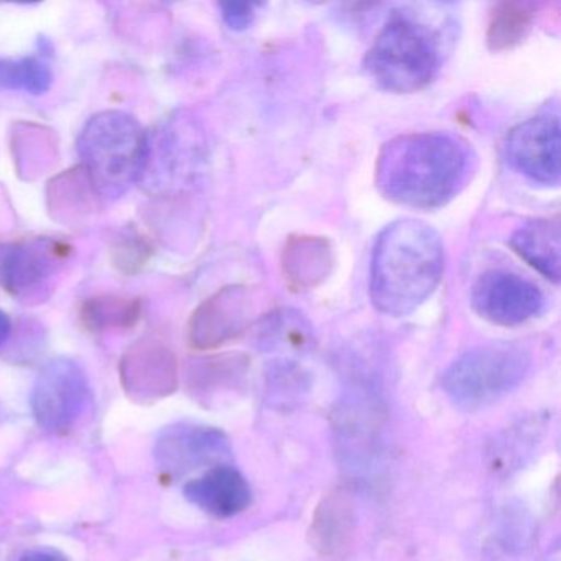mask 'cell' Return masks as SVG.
<instances>
[{"instance_id": "cell-11", "label": "cell", "mask_w": 561, "mask_h": 561, "mask_svg": "<svg viewBox=\"0 0 561 561\" xmlns=\"http://www.w3.org/2000/svg\"><path fill=\"white\" fill-rule=\"evenodd\" d=\"M254 300L245 287H228L213 295L190 321V343L196 350H215L248 330Z\"/></svg>"}, {"instance_id": "cell-24", "label": "cell", "mask_w": 561, "mask_h": 561, "mask_svg": "<svg viewBox=\"0 0 561 561\" xmlns=\"http://www.w3.org/2000/svg\"><path fill=\"white\" fill-rule=\"evenodd\" d=\"M12 323L11 318L8 317V313L0 310V346L9 340L11 336Z\"/></svg>"}, {"instance_id": "cell-23", "label": "cell", "mask_w": 561, "mask_h": 561, "mask_svg": "<svg viewBox=\"0 0 561 561\" xmlns=\"http://www.w3.org/2000/svg\"><path fill=\"white\" fill-rule=\"evenodd\" d=\"M14 561H68L61 551L50 547H35L19 554Z\"/></svg>"}, {"instance_id": "cell-14", "label": "cell", "mask_w": 561, "mask_h": 561, "mask_svg": "<svg viewBox=\"0 0 561 561\" xmlns=\"http://www.w3.org/2000/svg\"><path fill=\"white\" fill-rule=\"evenodd\" d=\"M356 515L350 495L343 491L328 494L318 507L310 527V541L323 557H336L350 547Z\"/></svg>"}, {"instance_id": "cell-8", "label": "cell", "mask_w": 561, "mask_h": 561, "mask_svg": "<svg viewBox=\"0 0 561 561\" xmlns=\"http://www.w3.org/2000/svg\"><path fill=\"white\" fill-rule=\"evenodd\" d=\"M90 397L87 374L70 359L50 360L38 374L32 410L42 428L65 432L83 412Z\"/></svg>"}, {"instance_id": "cell-3", "label": "cell", "mask_w": 561, "mask_h": 561, "mask_svg": "<svg viewBox=\"0 0 561 561\" xmlns=\"http://www.w3.org/2000/svg\"><path fill=\"white\" fill-rule=\"evenodd\" d=\"M78 150L94 190L103 198H119L142 173L147 137L129 114L104 111L88 121Z\"/></svg>"}, {"instance_id": "cell-4", "label": "cell", "mask_w": 561, "mask_h": 561, "mask_svg": "<svg viewBox=\"0 0 561 561\" xmlns=\"http://www.w3.org/2000/svg\"><path fill=\"white\" fill-rule=\"evenodd\" d=\"M442 65L438 38L426 25L397 15L367 51L364 68L382 90L409 94L428 87Z\"/></svg>"}, {"instance_id": "cell-2", "label": "cell", "mask_w": 561, "mask_h": 561, "mask_svg": "<svg viewBox=\"0 0 561 561\" xmlns=\"http://www.w3.org/2000/svg\"><path fill=\"white\" fill-rule=\"evenodd\" d=\"M468 163L465 144L448 134H407L380 150L376 182L392 202L436 208L455 195L468 173Z\"/></svg>"}, {"instance_id": "cell-7", "label": "cell", "mask_w": 561, "mask_h": 561, "mask_svg": "<svg viewBox=\"0 0 561 561\" xmlns=\"http://www.w3.org/2000/svg\"><path fill=\"white\" fill-rule=\"evenodd\" d=\"M228 436L213 426L176 423L160 433L156 442L157 466L169 478L182 479L202 468L231 461Z\"/></svg>"}, {"instance_id": "cell-12", "label": "cell", "mask_w": 561, "mask_h": 561, "mask_svg": "<svg viewBox=\"0 0 561 561\" xmlns=\"http://www.w3.org/2000/svg\"><path fill=\"white\" fill-rule=\"evenodd\" d=\"M121 380L126 392L140 402L170 396L179 382L175 356L157 341L136 344L121 363Z\"/></svg>"}, {"instance_id": "cell-21", "label": "cell", "mask_w": 561, "mask_h": 561, "mask_svg": "<svg viewBox=\"0 0 561 561\" xmlns=\"http://www.w3.org/2000/svg\"><path fill=\"white\" fill-rule=\"evenodd\" d=\"M261 341L271 347L294 350L301 353L311 347V328L301 314L295 311H280L272 314L262 328Z\"/></svg>"}, {"instance_id": "cell-13", "label": "cell", "mask_w": 561, "mask_h": 561, "mask_svg": "<svg viewBox=\"0 0 561 561\" xmlns=\"http://www.w3.org/2000/svg\"><path fill=\"white\" fill-rule=\"evenodd\" d=\"M185 497L213 517L229 518L251 505L252 491L242 472L226 462L206 469L199 478L190 481Z\"/></svg>"}, {"instance_id": "cell-15", "label": "cell", "mask_w": 561, "mask_h": 561, "mask_svg": "<svg viewBox=\"0 0 561 561\" xmlns=\"http://www.w3.org/2000/svg\"><path fill=\"white\" fill-rule=\"evenodd\" d=\"M560 221L531 219L512 234L511 245L528 265L543 277L560 280Z\"/></svg>"}, {"instance_id": "cell-16", "label": "cell", "mask_w": 561, "mask_h": 561, "mask_svg": "<svg viewBox=\"0 0 561 561\" xmlns=\"http://www.w3.org/2000/svg\"><path fill=\"white\" fill-rule=\"evenodd\" d=\"M284 274L297 288H310L328 277L333 267V252L324 239L298 236L284 251Z\"/></svg>"}, {"instance_id": "cell-19", "label": "cell", "mask_w": 561, "mask_h": 561, "mask_svg": "<svg viewBox=\"0 0 561 561\" xmlns=\"http://www.w3.org/2000/svg\"><path fill=\"white\" fill-rule=\"evenodd\" d=\"M534 22L531 5L518 2L499 4L489 22L488 42L492 50H505L525 38Z\"/></svg>"}, {"instance_id": "cell-5", "label": "cell", "mask_w": 561, "mask_h": 561, "mask_svg": "<svg viewBox=\"0 0 561 561\" xmlns=\"http://www.w3.org/2000/svg\"><path fill=\"white\" fill-rule=\"evenodd\" d=\"M530 366V354L522 347L485 344L453 360L443 374L442 387L458 409L478 412L514 392Z\"/></svg>"}, {"instance_id": "cell-9", "label": "cell", "mask_w": 561, "mask_h": 561, "mask_svg": "<svg viewBox=\"0 0 561 561\" xmlns=\"http://www.w3.org/2000/svg\"><path fill=\"white\" fill-rule=\"evenodd\" d=\"M471 301L476 313L484 320L499 327H517L540 313L543 295L520 275L492 271L476 282Z\"/></svg>"}, {"instance_id": "cell-20", "label": "cell", "mask_w": 561, "mask_h": 561, "mask_svg": "<svg viewBox=\"0 0 561 561\" xmlns=\"http://www.w3.org/2000/svg\"><path fill=\"white\" fill-rule=\"evenodd\" d=\"M54 84V71L37 57L0 60V88L41 96Z\"/></svg>"}, {"instance_id": "cell-18", "label": "cell", "mask_w": 561, "mask_h": 561, "mask_svg": "<svg viewBox=\"0 0 561 561\" xmlns=\"http://www.w3.org/2000/svg\"><path fill=\"white\" fill-rule=\"evenodd\" d=\"M244 376V364L234 357L203 360L190 374V392L198 400H213L231 390Z\"/></svg>"}, {"instance_id": "cell-17", "label": "cell", "mask_w": 561, "mask_h": 561, "mask_svg": "<svg viewBox=\"0 0 561 561\" xmlns=\"http://www.w3.org/2000/svg\"><path fill=\"white\" fill-rule=\"evenodd\" d=\"M81 318L93 331L129 330L140 320V304L119 295H100L84 301Z\"/></svg>"}, {"instance_id": "cell-10", "label": "cell", "mask_w": 561, "mask_h": 561, "mask_svg": "<svg viewBox=\"0 0 561 561\" xmlns=\"http://www.w3.org/2000/svg\"><path fill=\"white\" fill-rule=\"evenodd\" d=\"M560 121L534 117L515 127L505 144L507 160L518 173L541 185L560 182Z\"/></svg>"}, {"instance_id": "cell-1", "label": "cell", "mask_w": 561, "mask_h": 561, "mask_svg": "<svg viewBox=\"0 0 561 561\" xmlns=\"http://www.w3.org/2000/svg\"><path fill=\"white\" fill-rule=\"evenodd\" d=\"M443 268L442 239L432 226L416 219L392 222L374 245L370 300L380 313L405 317L435 291Z\"/></svg>"}, {"instance_id": "cell-22", "label": "cell", "mask_w": 561, "mask_h": 561, "mask_svg": "<svg viewBox=\"0 0 561 561\" xmlns=\"http://www.w3.org/2000/svg\"><path fill=\"white\" fill-rule=\"evenodd\" d=\"M222 21L232 31H244L254 21V5L242 4V2H228L219 5Z\"/></svg>"}, {"instance_id": "cell-6", "label": "cell", "mask_w": 561, "mask_h": 561, "mask_svg": "<svg viewBox=\"0 0 561 561\" xmlns=\"http://www.w3.org/2000/svg\"><path fill=\"white\" fill-rule=\"evenodd\" d=\"M68 257V244L55 239L15 242L0 251V282L19 300H45Z\"/></svg>"}]
</instances>
